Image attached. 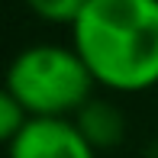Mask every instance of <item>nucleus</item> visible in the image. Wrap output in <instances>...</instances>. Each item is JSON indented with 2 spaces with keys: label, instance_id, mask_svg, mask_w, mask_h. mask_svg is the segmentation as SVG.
Instances as JSON below:
<instances>
[{
  "label": "nucleus",
  "instance_id": "f257e3e1",
  "mask_svg": "<svg viewBox=\"0 0 158 158\" xmlns=\"http://www.w3.org/2000/svg\"><path fill=\"white\" fill-rule=\"evenodd\" d=\"M71 48L97 87L142 94L158 84V0H87Z\"/></svg>",
  "mask_w": 158,
  "mask_h": 158
},
{
  "label": "nucleus",
  "instance_id": "f03ea898",
  "mask_svg": "<svg viewBox=\"0 0 158 158\" xmlns=\"http://www.w3.org/2000/svg\"><path fill=\"white\" fill-rule=\"evenodd\" d=\"M3 87L29 119H74L94 100V77L71 45L39 42L10 61Z\"/></svg>",
  "mask_w": 158,
  "mask_h": 158
},
{
  "label": "nucleus",
  "instance_id": "7ed1b4c3",
  "mask_svg": "<svg viewBox=\"0 0 158 158\" xmlns=\"http://www.w3.org/2000/svg\"><path fill=\"white\" fill-rule=\"evenodd\" d=\"M6 158H97L74 119H29L10 142Z\"/></svg>",
  "mask_w": 158,
  "mask_h": 158
},
{
  "label": "nucleus",
  "instance_id": "20e7f679",
  "mask_svg": "<svg viewBox=\"0 0 158 158\" xmlns=\"http://www.w3.org/2000/svg\"><path fill=\"white\" fill-rule=\"evenodd\" d=\"M74 126L94 152H110L126 139V116L110 100L94 97L90 103H84V110L74 116Z\"/></svg>",
  "mask_w": 158,
  "mask_h": 158
},
{
  "label": "nucleus",
  "instance_id": "39448f33",
  "mask_svg": "<svg viewBox=\"0 0 158 158\" xmlns=\"http://www.w3.org/2000/svg\"><path fill=\"white\" fill-rule=\"evenodd\" d=\"M26 6L45 23L74 26L77 16L84 13V6H87V0H26Z\"/></svg>",
  "mask_w": 158,
  "mask_h": 158
},
{
  "label": "nucleus",
  "instance_id": "423d86ee",
  "mask_svg": "<svg viewBox=\"0 0 158 158\" xmlns=\"http://www.w3.org/2000/svg\"><path fill=\"white\" fill-rule=\"evenodd\" d=\"M29 123V116L23 113V106L16 103V97L0 84V145L10 148V142L19 135V129Z\"/></svg>",
  "mask_w": 158,
  "mask_h": 158
}]
</instances>
